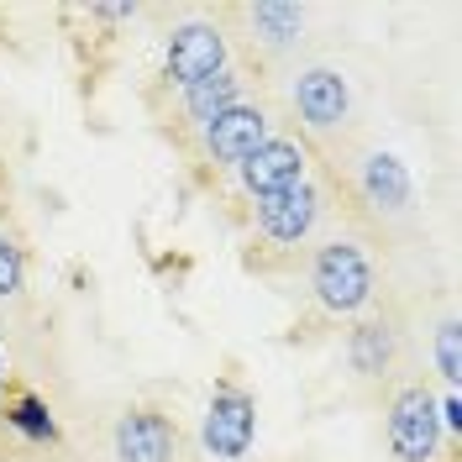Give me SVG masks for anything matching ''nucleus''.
Instances as JSON below:
<instances>
[{"mask_svg": "<svg viewBox=\"0 0 462 462\" xmlns=\"http://www.w3.org/2000/svg\"><path fill=\"white\" fill-rule=\"evenodd\" d=\"M310 289H316L320 310H331V316H357L368 300H374V263L368 253L357 247V242H326L310 263Z\"/></svg>", "mask_w": 462, "mask_h": 462, "instance_id": "obj_1", "label": "nucleus"}, {"mask_svg": "<svg viewBox=\"0 0 462 462\" xmlns=\"http://www.w3.org/2000/svg\"><path fill=\"white\" fill-rule=\"evenodd\" d=\"M200 441L210 457L242 462L253 452V441H258V400L247 389H236V383H221L200 420Z\"/></svg>", "mask_w": 462, "mask_h": 462, "instance_id": "obj_2", "label": "nucleus"}, {"mask_svg": "<svg viewBox=\"0 0 462 462\" xmlns=\"http://www.w3.org/2000/svg\"><path fill=\"white\" fill-rule=\"evenodd\" d=\"M441 447V415L431 389H400L389 404V452L394 462H431Z\"/></svg>", "mask_w": 462, "mask_h": 462, "instance_id": "obj_3", "label": "nucleus"}, {"mask_svg": "<svg viewBox=\"0 0 462 462\" xmlns=\"http://www.w3.org/2000/svg\"><path fill=\"white\" fill-rule=\"evenodd\" d=\"M163 69H169V79L179 89H195L205 79H216V74H226V37H221V27H210V22L173 27L169 42H163Z\"/></svg>", "mask_w": 462, "mask_h": 462, "instance_id": "obj_4", "label": "nucleus"}, {"mask_svg": "<svg viewBox=\"0 0 462 462\" xmlns=\"http://www.w3.org/2000/svg\"><path fill=\"white\" fill-rule=\"evenodd\" d=\"M305 147L289 143V137H268L258 143L242 163H236V179H242V189L253 195V200H268V195H284L294 184H305Z\"/></svg>", "mask_w": 462, "mask_h": 462, "instance_id": "obj_5", "label": "nucleus"}, {"mask_svg": "<svg viewBox=\"0 0 462 462\" xmlns=\"http://www.w3.org/2000/svg\"><path fill=\"white\" fill-rule=\"evenodd\" d=\"M294 111H300V121L310 132H337L346 121V111H352V85H346L337 69L316 63V69H305L294 79Z\"/></svg>", "mask_w": 462, "mask_h": 462, "instance_id": "obj_6", "label": "nucleus"}, {"mask_svg": "<svg viewBox=\"0 0 462 462\" xmlns=\"http://www.w3.org/2000/svg\"><path fill=\"white\" fill-rule=\"evenodd\" d=\"M320 221V189L305 179V184H294L284 195H268L258 200V231L268 242H279V247H294V242H305Z\"/></svg>", "mask_w": 462, "mask_h": 462, "instance_id": "obj_7", "label": "nucleus"}, {"mask_svg": "<svg viewBox=\"0 0 462 462\" xmlns=\"http://www.w3.org/2000/svg\"><path fill=\"white\" fill-rule=\"evenodd\" d=\"M200 132H205L210 163L236 169L258 143H268V111H263V106H231V111H221L216 121H205Z\"/></svg>", "mask_w": 462, "mask_h": 462, "instance_id": "obj_8", "label": "nucleus"}, {"mask_svg": "<svg viewBox=\"0 0 462 462\" xmlns=\"http://www.w3.org/2000/svg\"><path fill=\"white\" fill-rule=\"evenodd\" d=\"M111 447H116V462H173L179 431L158 410H126L111 431Z\"/></svg>", "mask_w": 462, "mask_h": 462, "instance_id": "obj_9", "label": "nucleus"}, {"mask_svg": "<svg viewBox=\"0 0 462 462\" xmlns=\"http://www.w3.org/2000/svg\"><path fill=\"white\" fill-rule=\"evenodd\" d=\"M357 189L374 210H410V200H415V179L400 152H368L357 169Z\"/></svg>", "mask_w": 462, "mask_h": 462, "instance_id": "obj_10", "label": "nucleus"}, {"mask_svg": "<svg viewBox=\"0 0 462 462\" xmlns=\"http://www.w3.org/2000/svg\"><path fill=\"white\" fill-rule=\"evenodd\" d=\"M247 22L258 32V42H268V48H294L310 16L294 0H263V5H247Z\"/></svg>", "mask_w": 462, "mask_h": 462, "instance_id": "obj_11", "label": "nucleus"}, {"mask_svg": "<svg viewBox=\"0 0 462 462\" xmlns=\"http://www.w3.org/2000/svg\"><path fill=\"white\" fill-rule=\"evenodd\" d=\"M346 363L363 378H378L389 363H394V331L389 320H363L352 337H346Z\"/></svg>", "mask_w": 462, "mask_h": 462, "instance_id": "obj_12", "label": "nucleus"}, {"mask_svg": "<svg viewBox=\"0 0 462 462\" xmlns=\"http://www.w3.org/2000/svg\"><path fill=\"white\" fill-rule=\"evenodd\" d=\"M231 106H242V79L236 74H216V79H205V85H195V89H184V111L195 116V121H216L221 111H231Z\"/></svg>", "mask_w": 462, "mask_h": 462, "instance_id": "obj_13", "label": "nucleus"}, {"mask_svg": "<svg viewBox=\"0 0 462 462\" xmlns=\"http://www.w3.org/2000/svg\"><path fill=\"white\" fill-rule=\"evenodd\" d=\"M5 420H11V431H22L27 441H58V420H53V410L37 400V394H22V400L5 410Z\"/></svg>", "mask_w": 462, "mask_h": 462, "instance_id": "obj_14", "label": "nucleus"}, {"mask_svg": "<svg viewBox=\"0 0 462 462\" xmlns=\"http://www.w3.org/2000/svg\"><path fill=\"white\" fill-rule=\"evenodd\" d=\"M436 374L447 378V389H457V378H462V326L457 320H441V331H436Z\"/></svg>", "mask_w": 462, "mask_h": 462, "instance_id": "obj_15", "label": "nucleus"}, {"mask_svg": "<svg viewBox=\"0 0 462 462\" xmlns=\"http://www.w3.org/2000/svg\"><path fill=\"white\" fill-rule=\"evenodd\" d=\"M22 279H27V263H22V247L0 231V300L22 294Z\"/></svg>", "mask_w": 462, "mask_h": 462, "instance_id": "obj_16", "label": "nucleus"}, {"mask_svg": "<svg viewBox=\"0 0 462 462\" xmlns=\"http://www.w3.org/2000/svg\"><path fill=\"white\" fill-rule=\"evenodd\" d=\"M95 16L100 22H126V16H137V5H95Z\"/></svg>", "mask_w": 462, "mask_h": 462, "instance_id": "obj_17", "label": "nucleus"}, {"mask_svg": "<svg viewBox=\"0 0 462 462\" xmlns=\"http://www.w3.org/2000/svg\"><path fill=\"white\" fill-rule=\"evenodd\" d=\"M0 378H5V352H0Z\"/></svg>", "mask_w": 462, "mask_h": 462, "instance_id": "obj_18", "label": "nucleus"}]
</instances>
